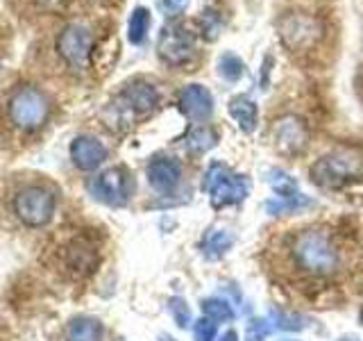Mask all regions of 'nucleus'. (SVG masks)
<instances>
[{"mask_svg":"<svg viewBox=\"0 0 363 341\" xmlns=\"http://www.w3.org/2000/svg\"><path fill=\"white\" fill-rule=\"evenodd\" d=\"M291 253L295 264L304 273L311 276H332L338 269V248L334 246V239L325 230H306L295 237L291 246Z\"/></svg>","mask_w":363,"mask_h":341,"instance_id":"f257e3e1","label":"nucleus"},{"mask_svg":"<svg viewBox=\"0 0 363 341\" xmlns=\"http://www.w3.org/2000/svg\"><path fill=\"white\" fill-rule=\"evenodd\" d=\"M204 191L209 193V202L216 210L238 205L250 193V178L236 173L227 164L213 162L204 175Z\"/></svg>","mask_w":363,"mask_h":341,"instance_id":"f03ea898","label":"nucleus"},{"mask_svg":"<svg viewBox=\"0 0 363 341\" xmlns=\"http://www.w3.org/2000/svg\"><path fill=\"white\" fill-rule=\"evenodd\" d=\"M363 173V153L357 148H340L311 166V178L315 185L338 187L347 180H354Z\"/></svg>","mask_w":363,"mask_h":341,"instance_id":"7ed1b4c3","label":"nucleus"},{"mask_svg":"<svg viewBox=\"0 0 363 341\" xmlns=\"http://www.w3.org/2000/svg\"><path fill=\"white\" fill-rule=\"evenodd\" d=\"M50 100L37 87H21L9 98V119L23 132L39 130L48 121Z\"/></svg>","mask_w":363,"mask_h":341,"instance_id":"20e7f679","label":"nucleus"},{"mask_svg":"<svg viewBox=\"0 0 363 341\" xmlns=\"http://www.w3.org/2000/svg\"><path fill=\"white\" fill-rule=\"evenodd\" d=\"M57 198L48 187L32 185L18 191V196L14 198V212L18 219L30 225V227H41L48 225L55 216Z\"/></svg>","mask_w":363,"mask_h":341,"instance_id":"39448f33","label":"nucleus"},{"mask_svg":"<svg viewBox=\"0 0 363 341\" xmlns=\"http://www.w3.org/2000/svg\"><path fill=\"white\" fill-rule=\"evenodd\" d=\"M57 53L71 68L82 71L89 66L91 53H94V32L82 23H71L57 37Z\"/></svg>","mask_w":363,"mask_h":341,"instance_id":"423d86ee","label":"nucleus"},{"mask_svg":"<svg viewBox=\"0 0 363 341\" xmlns=\"http://www.w3.org/2000/svg\"><path fill=\"white\" fill-rule=\"evenodd\" d=\"M277 32L281 43L291 50H309L323 37V23L309 14H289L279 18Z\"/></svg>","mask_w":363,"mask_h":341,"instance_id":"0eeeda50","label":"nucleus"},{"mask_svg":"<svg viewBox=\"0 0 363 341\" xmlns=\"http://www.w3.org/2000/svg\"><path fill=\"white\" fill-rule=\"evenodd\" d=\"M157 53L170 66H184L196 55V34L184 23H170L159 34Z\"/></svg>","mask_w":363,"mask_h":341,"instance_id":"6e6552de","label":"nucleus"},{"mask_svg":"<svg viewBox=\"0 0 363 341\" xmlns=\"http://www.w3.org/2000/svg\"><path fill=\"white\" fill-rule=\"evenodd\" d=\"M132 189H134V182L128 170L121 166L102 170V173L94 180V185H91L94 196L100 202L109 205V207H123V205L130 200Z\"/></svg>","mask_w":363,"mask_h":341,"instance_id":"1a4fd4ad","label":"nucleus"},{"mask_svg":"<svg viewBox=\"0 0 363 341\" xmlns=\"http://www.w3.org/2000/svg\"><path fill=\"white\" fill-rule=\"evenodd\" d=\"M109 151L105 144L98 141L96 136L79 134L71 144V159L79 170H96L98 166L105 164Z\"/></svg>","mask_w":363,"mask_h":341,"instance_id":"9d476101","label":"nucleus"},{"mask_svg":"<svg viewBox=\"0 0 363 341\" xmlns=\"http://www.w3.org/2000/svg\"><path fill=\"white\" fill-rule=\"evenodd\" d=\"M272 141H275L279 153L293 155V153L302 151L306 144L304 123L298 117H284V119L275 121V125H272Z\"/></svg>","mask_w":363,"mask_h":341,"instance_id":"9b49d317","label":"nucleus"},{"mask_svg":"<svg viewBox=\"0 0 363 341\" xmlns=\"http://www.w3.org/2000/svg\"><path fill=\"white\" fill-rule=\"evenodd\" d=\"M116 100L132 114V117H136V114L143 117V114L152 112L157 107L159 91L147 82H132L121 91V96Z\"/></svg>","mask_w":363,"mask_h":341,"instance_id":"f8f14e48","label":"nucleus"},{"mask_svg":"<svg viewBox=\"0 0 363 341\" xmlns=\"http://www.w3.org/2000/svg\"><path fill=\"white\" fill-rule=\"evenodd\" d=\"M182 180V166L173 157H157L147 164V182L159 193H173Z\"/></svg>","mask_w":363,"mask_h":341,"instance_id":"ddd939ff","label":"nucleus"},{"mask_svg":"<svg viewBox=\"0 0 363 341\" xmlns=\"http://www.w3.org/2000/svg\"><path fill=\"white\" fill-rule=\"evenodd\" d=\"M179 109L186 114L191 121H207L213 112V96L207 87L189 85L179 94Z\"/></svg>","mask_w":363,"mask_h":341,"instance_id":"4468645a","label":"nucleus"},{"mask_svg":"<svg viewBox=\"0 0 363 341\" xmlns=\"http://www.w3.org/2000/svg\"><path fill=\"white\" fill-rule=\"evenodd\" d=\"M227 112H230V117L238 123V128H241L245 134H252L257 130L259 109H257L252 98H247V96H234L230 100V105H227Z\"/></svg>","mask_w":363,"mask_h":341,"instance_id":"2eb2a0df","label":"nucleus"},{"mask_svg":"<svg viewBox=\"0 0 363 341\" xmlns=\"http://www.w3.org/2000/svg\"><path fill=\"white\" fill-rule=\"evenodd\" d=\"M66 341H102V325L98 318L77 316L66 328Z\"/></svg>","mask_w":363,"mask_h":341,"instance_id":"dca6fc26","label":"nucleus"},{"mask_svg":"<svg viewBox=\"0 0 363 341\" xmlns=\"http://www.w3.org/2000/svg\"><path fill=\"white\" fill-rule=\"evenodd\" d=\"M234 244V234L223 227H211L202 239V253L207 259H220Z\"/></svg>","mask_w":363,"mask_h":341,"instance_id":"f3484780","label":"nucleus"},{"mask_svg":"<svg viewBox=\"0 0 363 341\" xmlns=\"http://www.w3.org/2000/svg\"><path fill=\"white\" fill-rule=\"evenodd\" d=\"M96 259L94 246H86L82 242H73V246H68L66 250V264L77 273H89L96 266Z\"/></svg>","mask_w":363,"mask_h":341,"instance_id":"a211bd4d","label":"nucleus"},{"mask_svg":"<svg viewBox=\"0 0 363 341\" xmlns=\"http://www.w3.org/2000/svg\"><path fill=\"white\" fill-rule=\"evenodd\" d=\"M150 11H147L145 7H136L132 11V16H130V23H128V39L130 43L134 45H141L147 37V30H150Z\"/></svg>","mask_w":363,"mask_h":341,"instance_id":"6ab92c4d","label":"nucleus"},{"mask_svg":"<svg viewBox=\"0 0 363 341\" xmlns=\"http://www.w3.org/2000/svg\"><path fill=\"white\" fill-rule=\"evenodd\" d=\"M311 198H306L304 193H298V196H291V198H272L266 202V210L272 216H279V214H291V212H298L302 207H311Z\"/></svg>","mask_w":363,"mask_h":341,"instance_id":"aec40b11","label":"nucleus"},{"mask_svg":"<svg viewBox=\"0 0 363 341\" xmlns=\"http://www.w3.org/2000/svg\"><path fill=\"white\" fill-rule=\"evenodd\" d=\"M216 141H218V136H216V132L211 128H196L186 136V148L193 155H202V153L211 151Z\"/></svg>","mask_w":363,"mask_h":341,"instance_id":"412c9836","label":"nucleus"},{"mask_svg":"<svg viewBox=\"0 0 363 341\" xmlns=\"http://www.w3.org/2000/svg\"><path fill=\"white\" fill-rule=\"evenodd\" d=\"M268 185L272 187V191L277 193V198H291V196H298L300 193L295 180L279 168H272L268 173Z\"/></svg>","mask_w":363,"mask_h":341,"instance_id":"4be33fe9","label":"nucleus"},{"mask_svg":"<svg viewBox=\"0 0 363 341\" xmlns=\"http://www.w3.org/2000/svg\"><path fill=\"white\" fill-rule=\"evenodd\" d=\"M218 73H220L223 80H227V82H236V80L243 77L245 64L236 53H225V55H220V60H218Z\"/></svg>","mask_w":363,"mask_h":341,"instance_id":"5701e85b","label":"nucleus"},{"mask_svg":"<svg viewBox=\"0 0 363 341\" xmlns=\"http://www.w3.org/2000/svg\"><path fill=\"white\" fill-rule=\"evenodd\" d=\"M202 312L207 318H211L213 323H223V321H232L234 310L232 305L223 301V298H207L202 301Z\"/></svg>","mask_w":363,"mask_h":341,"instance_id":"b1692460","label":"nucleus"},{"mask_svg":"<svg viewBox=\"0 0 363 341\" xmlns=\"http://www.w3.org/2000/svg\"><path fill=\"white\" fill-rule=\"evenodd\" d=\"M270 332H272V325L268 318H252L245 328L247 341H264Z\"/></svg>","mask_w":363,"mask_h":341,"instance_id":"393cba45","label":"nucleus"},{"mask_svg":"<svg viewBox=\"0 0 363 341\" xmlns=\"http://www.w3.org/2000/svg\"><path fill=\"white\" fill-rule=\"evenodd\" d=\"M216 332H218V328L207 316L198 318L196 325H193V339L196 341H216Z\"/></svg>","mask_w":363,"mask_h":341,"instance_id":"a878e982","label":"nucleus"},{"mask_svg":"<svg viewBox=\"0 0 363 341\" xmlns=\"http://www.w3.org/2000/svg\"><path fill=\"white\" fill-rule=\"evenodd\" d=\"M168 310H170V314H173L175 323L179 328H186L191 323V310H189V305H186L184 298H170L168 301Z\"/></svg>","mask_w":363,"mask_h":341,"instance_id":"bb28decb","label":"nucleus"},{"mask_svg":"<svg viewBox=\"0 0 363 341\" xmlns=\"http://www.w3.org/2000/svg\"><path fill=\"white\" fill-rule=\"evenodd\" d=\"M270 323H277V328H281V330H302L304 328L300 316H291V314H281V312H272Z\"/></svg>","mask_w":363,"mask_h":341,"instance_id":"cd10ccee","label":"nucleus"},{"mask_svg":"<svg viewBox=\"0 0 363 341\" xmlns=\"http://www.w3.org/2000/svg\"><path fill=\"white\" fill-rule=\"evenodd\" d=\"M200 21H202V32H204V37H207V39H216V37H218L220 21H218V16L213 14V11H204Z\"/></svg>","mask_w":363,"mask_h":341,"instance_id":"c85d7f7f","label":"nucleus"},{"mask_svg":"<svg viewBox=\"0 0 363 341\" xmlns=\"http://www.w3.org/2000/svg\"><path fill=\"white\" fill-rule=\"evenodd\" d=\"M189 5V0H159V7L162 11H166L168 16H175L179 11H184Z\"/></svg>","mask_w":363,"mask_h":341,"instance_id":"c756f323","label":"nucleus"},{"mask_svg":"<svg viewBox=\"0 0 363 341\" xmlns=\"http://www.w3.org/2000/svg\"><path fill=\"white\" fill-rule=\"evenodd\" d=\"M218 341H238V335L234 332V330H230V332H225Z\"/></svg>","mask_w":363,"mask_h":341,"instance_id":"7c9ffc66","label":"nucleus"},{"mask_svg":"<svg viewBox=\"0 0 363 341\" xmlns=\"http://www.w3.org/2000/svg\"><path fill=\"white\" fill-rule=\"evenodd\" d=\"M359 321H361V325H363V307H361V314H359Z\"/></svg>","mask_w":363,"mask_h":341,"instance_id":"2f4dec72","label":"nucleus"},{"mask_svg":"<svg viewBox=\"0 0 363 341\" xmlns=\"http://www.w3.org/2000/svg\"><path fill=\"white\" fill-rule=\"evenodd\" d=\"M340 341H354V339H340Z\"/></svg>","mask_w":363,"mask_h":341,"instance_id":"473e14b6","label":"nucleus"}]
</instances>
